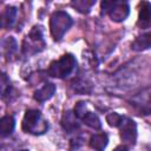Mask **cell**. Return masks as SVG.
Returning a JSON list of instances; mask_svg holds the SVG:
<instances>
[{
    "label": "cell",
    "instance_id": "obj_21",
    "mask_svg": "<svg viewBox=\"0 0 151 151\" xmlns=\"http://www.w3.org/2000/svg\"><path fill=\"white\" fill-rule=\"evenodd\" d=\"M21 151H28V150H21Z\"/></svg>",
    "mask_w": 151,
    "mask_h": 151
},
{
    "label": "cell",
    "instance_id": "obj_7",
    "mask_svg": "<svg viewBox=\"0 0 151 151\" xmlns=\"http://www.w3.org/2000/svg\"><path fill=\"white\" fill-rule=\"evenodd\" d=\"M17 17V8L13 6H7L0 14V27L1 28H11L15 21Z\"/></svg>",
    "mask_w": 151,
    "mask_h": 151
},
{
    "label": "cell",
    "instance_id": "obj_8",
    "mask_svg": "<svg viewBox=\"0 0 151 151\" xmlns=\"http://www.w3.org/2000/svg\"><path fill=\"white\" fill-rule=\"evenodd\" d=\"M54 93H55V85L52 84V83H46L42 87H40L39 90H37L34 92L33 97L37 101L44 103V101L51 99Z\"/></svg>",
    "mask_w": 151,
    "mask_h": 151
},
{
    "label": "cell",
    "instance_id": "obj_18",
    "mask_svg": "<svg viewBox=\"0 0 151 151\" xmlns=\"http://www.w3.org/2000/svg\"><path fill=\"white\" fill-rule=\"evenodd\" d=\"M123 118H124V117L120 116L119 113H117V112H111V113H109V114L106 116V122H107V124H109L110 126H112V127H119V125H120Z\"/></svg>",
    "mask_w": 151,
    "mask_h": 151
},
{
    "label": "cell",
    "instance_id": "obj_11",
    "mask_svg": "<svg viewBox=\"0 0 151 151\" xmlns=\"http://www.w3.org/2000/svg\"><path fill=\"white\" fill-rule=\"evenodd\" d=\"M150 46H151V34L149 32L137 37L134 41L131 44V48L133 51H144L150 48Z\"/></svg>",
    "mask_w": 151,
    "mask_h": 151
},
{
    "label": "cell",
    "instance_id": "obj_13",
    "mask_svg": "<svg viewBox=\"0 0 151 151\" xmlns=\"http://www.w3.org/2000/svg\"><path fill=\"white\" fill-rule=\"evenodd\" d=\"M15 127V120L12 116H4L0 118V136L7 137L9 136Z\"/></svg>",
    "mask_w": 151,
    "mask_h": 151
},
{
    "label": "cell",
    "instance_id": "obj_14",
    "mask_svg": "<svg viewBox=\"0 0 151 151\" xmlns=\"http://www.w3.org/2000/svg\"><path fill=\"white\" fill-rule=\"evenodd\" d=\"M81 120H83L87 126H90V127H92V129H94V130H98V129L101 127V123H100L99 117H98L96 113H93V112H87V113L83 117Z\"/></svg>",
    "mask_w": 151,
    "mask_h": 151
},
{
    "label": "cell",
    "instance_id": "obj_16",
    "mask_svg": "<svg viewBox=\"0 0 151 151\" xmlns=\"http://www.w3.org/2000/svg\"><path fill=\"white\" fill-rule=\"evenodd\" d=\"M18 51V45H17V41L12 38V37H8L6 40H5V52H6V57L9 59L11 57L14 55V53Z\"/></svg>",
    "mask_w": 151,
    "mask_h": 151
},
{
    "label": "cell",
    "instance_id": "obj_17",
    "mask_svg": "<svg viewBox=\"0 0 151 151\" xmlns=\"http://www.w3.org/2000/svg\"><path fill=\"white\" fill-rule=\"evenodd\" d=\"M11 90V80L5 72L0 71V94L6 96Z\"/></svg>",
    "mask_w": 151,
    "mask_h": 151
},
{
    "label": "cell",
    "instance_id": "obj_19",
    "mask_svg": "<svg viewBox=\"0 0 151 151\" xmlns=\"http://www.w3.org/2000/svg\"><path fill=\"white\" fill-rule=\"evenodd\" d=\"M73 113H74V116H76L78 119H83V117L87 113L86 103H85V101H78V103L76 104V106H74Z\"/></svg>",
    "mask_w": 151,
    "mask_h": 151
},
{
    "label": "cell",
    "instance_id": "obj_9",
    "mask_svg": "<svg viewBox=\"0 0 151 151\" xmlns=\"http://www.w3.org/2000/svg\"><path fill=\"white\" fill-rule=\"evenodd\" d=\"M61 125L64 127L65 131L67 132H73L74 130H77L79 127V123H78V118L74 116L73 111H66L61 118Z\"/></svg>",
    "mask_w": 151,
    "mask_h": 151
},
{
    "label": "cell",
    "instance_id": "obj_1",
    "mask_svg": "<svg viewBox=\"0 0 151 151\" xmlns=\"http://www.w3.org/2000/svg\"><path fill=\"white\" fill-rule=\"evenodd\" d=\"M72 24H73L72 18L65 11L53 12L50 19V31L53 39L57 41L61 40L64 34L71 28Z\"/></svg>",
    "mask_w": 151,
    "mask_h": 151
},
{
    "label": "cell",
    "instance_id": "obj_3",
    "mask_svg": "<svg viewBox=\"0 0 151 151\" xmlns=\"http://www.w3.org/2000/svg\"><path fill=\"white\" fill-rule=\"evenodd\" d=\"M22 130L26 133L42 134L48 130V123L42 119L38 110H27L22 119Z\"/></svg>",
    "mask_w": 151,
    "mask_h": 151
},
{
    "label": "cell",
    "instance_id": "obj_5",
    "mask_svg": "<svg viewBox=\"0 0 151 151\" xmlns=\"http://www.w3.org/2000/svg\"><path fill=\"white\" fill-rule=\"evenodd\" d=\"M101 14H109L112 21L122 22L130 13V6L126 1H103Z\"/></svg>",
    "mask_w": 151,
    "mask_h": 151
},
{
    "label": "cell",
    "instance_id": "obj_20",
    "mask_svg": "<svg viewBox=\"0 0 151 151\" xmlns=\"http://www.w3.org/2000/svg\"><path fill=\"white\" fill-rule=\"evenodd\" d=\"M113 151H129V149H127V146H125V145H119V146H117Z\"/></svg>",
    "mask_w": 151,
    "mask_h": 151
},
{
    "label": "cell",
    "instance_id": "obj_12",
    "mask_svg": "<svg viewBox=\"0 0 151 151\" xmlns=\"http://www.w3.org/2000/svg\"><path fill=\"white\" fill-rule=\"evenodd\" d=\"M109 143V137L106 133H97V134H93L91 138H90V146L92 149H94L96 151H104V149L106 147Z\"/></svg>",
    "mask_w": 151,
    "mask_h": 151
},
{
    "label": "cell",
    "instance_id": "obj_2",
    "mask_svg": "<svg viewBox=\"0 0 151 151\" xmlns=\"http://www.w3.org/2000/svg\"><path fill=\"white\" fill-rule=\"evenodd\" d=\"M76 66H77L76 57L71 53H66L60 59L54 60L50 64L47 73L48 76L54 78H66L76 70Z\"/></svg>",
    "mask_w": 151,
    "mask_h": 151
},
{
    "label": "cell",
    "instance_id": "obj_15",
    "mask_svg": "<svg viewBox=\"0 0 151 151\" xmlns=\"http://www.w3.org/2000/svg\"><path fill=\"white\" fill-rule=\"evenodd\" d=\"M96 4V1H87V0H76V1H72L71 5L72 7H74L78 12L80 13H88L92 8V6Z\"/></svg>",
    "mask_w": 151,
    "mask_h": 151
},
{
    "label": "cell",
    "instance_id": "obj_10",
    "mask_svg": "<svg viewBox=\"0 0 151 151\" xmlns=\"http://www.w3.org/2000/svg\"><path fill=\"white\" fill-rule=\"evenodd\" d=\"M150 2L144 1L142 4V7L139 9V15H138V26L142 28H149L150 26Z\"/></svg>",
    "mask_w": 151,
    "mask_h": 151
},
{
    "label": "cell",
    "instance_id": "obj_4",
    "mask_svg": "<svg viewBox=\"0 0 151 151\" xmlns=\"http://www.w3.org/2000/svg\"><path fill=\"white\" fill-rule=\"evenodd\" d=\"M44 47H45V41L42 37V28L41 26H34L28 33V35L25 38L21 51L25 55H32L42 51Z\"/></svg>",
    "mask_w": 151,
    "mask_h": 151
},
{
    "label": "cell",
    "instance_id": "obj_6",
    "mask_svg": "<svg viewBox=\"0 0 151 151\" xmlns=\"http://www.w3.org/2000/svg\"><path fill=\"white\" fill-rule=\"evenodd\" d=\"M120 138L127 144H134L137 138V125L130 118H123L120 125Z\"/></svg>",
    "mask_w": 151,
    "mask_h": 151
}]
</instances>
